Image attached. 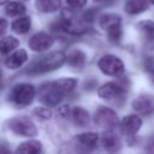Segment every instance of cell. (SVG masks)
I'll return each mask as SVG.
<instances>
[{"mask_svg": "<svg viewBox=\"0 0 154 154\" xmlns=\"http://www.w3.org/2000/svg\"><path fill=\"white\" fill-rule=\"evenodd\" d=\"M66 58L67 57L63 52H52L31 63L26 72L30 75H40L57 70L65 63Z\"/></svg>", "mask_w": 154, "mask_h": 154, "instance_id": "obj_1", "label": "cell"}, {"mask_svg": "<svg viewBox=\"0 0 154 154\" xmlns=\"http://www.w3.org/2000/svg\"><path fill=\"white\" fill-rule=\"evenodd\" d=\"M142 125V119L136 114H129L120 122V130L124 135H135Z\"/></svg>", "mask_w": 154, "mask_h": 154, "instance_id": "obj_12", "label": "cell"}, {"mask_svg": "<svg viewBox=\"0 0 154 154\" xmlns=\"http://www.w3.org/2000/svg\"><path fill=\"white\" fill-rule=\"evenodd\" d=\"M7 1H8V0H1V1H0V2H1V5H4V4H6V2H7Z\"/></svg>", "mask_w": 154, "mask_h": 154, "instance_id": "obj_30", "label": "cell"}, {"mask_svg": "<svg viewBox=\"0 0 154 154\" xmlns=\"http://www.w3.org/2000/svg\"><path fill=\"white\" fill-rule=\"evenodd\" d=\"M95 123L99 124L102 128L112 129L118 124V117L117 113L107 107H100L95 113Z\"/></svg>", "mask_w": 154, "mask_h": 154, "instance_id": "obj_9", "label": "cell"}, {"mask_svg": "<svg viewBox=\"0 0 154 154\" xmlns=\"http://www.w3.org/2000/svg\"><path fill=\"white\" fill-rule=\"evenodd\" d=\"M60 0H36L35 5L36 8L40 12L43 13H51V12H55L60 8Z\"/></svg>", "mask_w": 154, "mask_h": 154, "instance_id": "obj_17", "label": "cell"}, {"mask_svg": "<svg viewBox=\"0 0 154 154\" xmlns=\"http://www.w3.org/2000/svg\"><path fill=\"white\" fill-rule=\"evenodd\" d=\"M146 150H147L148 153L154 154V135L149 138V141H148V143H147V148H146Z\"/></svg>", "mask_w": 154, "mask_h": 154, "instance_id": "obj_28", "label": "cell"}, {"mask_svg": "<svg viewBox=\"0 0 154 154\" xmlns=\"http://www.w3.org/2000/svg\"><path fill=\"white\" fill-rule=\"evenodd\" d=\"M97 94L103 100H114L125 94V88L117 82H108L99 88Z\"/></svg>", "mask_w": 154, "mask_h": 154, "instance_id": "obj_11", "label": "cell"}, {"mask_svg": "<svg viewBox=\"0 0 154 154\" xmlns=\"http://www.w3.org/2000/svg\"><path fill=\"white\" fill-rule=\"evenodd\" d=\"M25 12V6L19 2V1H12L8 2L6 6V14L11 16V17H16V16H20Z\"/></svg>", "mask_w": 154, "mask_h": 154, "instance_id": "obj_25", "label": "cell"}, {"mask_svg": "<svg viewBox=\"0 0 154 154\" xmlns=\"http://www.w3.org/2000/svg\"><path fill=\"white\" fill-rule=\"evenodd\" d=\"M1 34H4L5 32V30H6V22H5V19L4 18H1Z\"/></svg>", "mask_w": 154, "mask_h": 154, "instance_id": "obj_29", "label": "cell"}, {"mask_svg": "<svg viewBox=\"0 0 154 154\" xmlns=\"http://www.w3.org/2000/svg\"><path fill=\"white\" fill-rule=\"evenodd\" d=\"M101 142H102L105 149L111 150V152L118 150L120 148V140H119V137L116 134L111 132V131L103 134V136L101 138Z\"/></svg>", "mask_w": 154, "mask_h": 154, "instance_id": "obj_16", "label": "cell"}, {"mask_svg": "<svg viewBox=\"0 0 154 154\" xmlns=\"http://www.w3.org/2000/svg\"><path fill=\"white\" fill-rule=\"evenodd\" d=\"M149 1H150V2H152V4H154V0H149Z\"/></svg>", "mask_w": 154, "mask_h": 154, "instance_id": "obj_31", "label": "cell"}, {"mask_svg": "<svg viewBox=\"0 0 154 154\" xmlns=\"http://www.w3.org/2000/svg\"><path fill=\"white\" fill-rule=\"evenodd\" d=\"M35 97V88L29 83H19L13 87L10 94L11 101L18 107H25L32 102Z\"/></svg>", "mask_w": 154, "mask_h": 154, "instance_id": "obj_3", "label": "cell"}, {"mask_svg": "<svg viewBox=\"0 0 154 154\" xmlns=\"http://www.w3.org/2000/svg\"><path fill=\"white\" fill-rule=\"evenodd\" d=\"M66 60L73 67H82L84 65V61H85V54L79 49H75V51L69 53Z\"/></svg>", "mask_w": 154, "mask_h": 154, "instance_id": "obj_21", "label": "cell"}, {"mask_svg": "<svg viewBox=\"0 0 154 154\" xmlns=\"http://www.w3.org/2000/svg\"><path fill=\"white\" fill-rule=\"evenodd\" d=\"M148 0H126L124 10L129 14H138L148 10Z\"/></svg>", "mask_w": 154, "mask_h": 154, "instance_id": "obj_15", "label": "cell"}, {"mask_svg": "<svg viewBox=\"0 0 154 154\" xmlns=\"http://www.w3.org/2000/svg\"><path fill=\"white\" fill-rule=\"evenodd\" d=\"M67 5L71 7V8H82L85 4H87V0H66Z\"/></svg>", "mask_w": 154, "mask_h": 154, "instance_id": "obj_27", "label": "cell"}, {"mask_svg": "<svg viewBox=\"0 0 154 154\" xmlns=\"http://www.w3.org/2000/svg\"><path fill=\"white\" fill-rule=\"evenodd\" d=\"M30 26H31L30 17H19L16 20H13L12 24H11L12 30L14 32H17V34H25V32H28Z\"/></svg>", "mask_w": 154, "mask_h": 154, "instance_id": "obj_19", "label": "cell"}, {"mask_svg": "<svg viewBox=\"0 0 154 154\" xmlns=\"http://www.w3.org/2000/svg\"><path fill=\"white\" fill-rule=\"evenodd\" d=\"M28 59V54L25 49H18L16 52H13L12 54H10L6 59H5V65L8 69H18Z\"/></svg>", "mask_w": 154, "mask_h": 154, "instance_id": "obj_14", "label": "cell"}, {"mask_svg": "<svg viewBox=\"0 0 154 154\" xmlns=\"http://www.w3.org/2000/svg\"><path fill=\"white\" fill-rule=\"evenodd\" d=\"M64 93L59 90L53 82L45 83L38 89V100L45 106H57L61 99Z\"/></svg>", "mask_w": 154, "mask_h": 154, "instance_id": "obj_7", "label": "cell"}, {"mask_svg": "<svg viewBox=\"0 0 154 154\" xmlns=\"http://www.w3.org/2000/svg\"><path fill=\"white\" fill-rule=\"evenodd\" d=\"M95 1H103V0H95Z\"/></svg>", "mask_w": 154, "mask_h": 154, "instance_id": "obj_32", "label": "cell"}, {"mask_svg": "<svg viewBox=\"0 0 154 154\" xmlns=\"http://www.w3.org/2000/svg\"><path fill=\"white\" fill-rule=\"evenodd\" d=\"M120 23V17L114 13H106L100 17V26L107 32L108 38L113 42H118L122 37Z\"/></svg>", "mask_w": 154, "mask_h": 154, "instance_id": "obj_4", "label": "cell"}, {"mask_svg": "<svg viewBox=\"0 0 154 154\" xmlns=\"http://www.w3.org/2000/svg\"><path fill=\"white\" fill-rule=\"evenodd\" d=\"M137 29L148 40L154 38V22L153 20H142V22H140L137 24Z\"/></svg>", "mask_w": 154, "mask_h": 154, "instance_id": "obj_24", "label": "cell"}, {"mask_svg": "<svg viewBox=\"0 0 154 154\" xmlns=\"http://www.w3.org/2000/svg\"><path fill=\"white\" fill-rule=\"evenodd\" d=\"M53 83H54V85H55L59 90H61V91L65 94V93L71 91V90L77 85L78 81H77L76 78H60V79H58V81H54Z\"/></svg>", "mask_w": 154, "mask_h": 154, "instance_id": "obj_22", "label": "cell"}, {"mask_svg": "<svg viewBox=\"0 0 154 154\" xmlns=\"http://www.w3.org/2000/svg\"><path fill=\"white\" fill-rule=\"evenodd\" d=\"M97 66L101 70V72H103L105 75L108 76H122L124 73V63L116 55L112 54H107L103 55L97 61Z\"/></svg>", "mask_w": 154, "mask_h": 154, "instance_id": "obj_5", "label": "cell"}, {"mask_svg": "<svg viewBox=\"0 0 154 154\" xmlns=\"http://www.w3.org/2000/svg\"><path fill=\"white\" fill-rule=\"evenodd\" d=\"M73 141L77 143L78 147L89 150V149H94L96 147L97 141H99V136L95 132H83V134L77 135L73 138Z\"/></svg>", "mask_w": 154, "mask_h": 154, "instance_id": "obj_13", "label": "cell"}, {"mask_svg": "<svg viewBox=\"0 0 154 154\" xmlns=\"http://www.w3.org/2000/svg\"><path fill=\"white\" fill-rule=\"evenodd\" d=\"M34 113L41 118V119H49L52 117V112L48 109V108H45V107H38V108H35L34 109Z\"/></svg>", "mask_w": 154, "mask_h": 154, "instance_id": "obj_26", "label": "cell"}, {"mask_svg": "<svg viewBox=\"0 0 154 154\" xmlns=\"http://www.w3.org/2000/svg\"><path fill=\"white\" fill-rule=\"evenodd\" d=\"M8 129L18 136L32 137L37 134L35 124L26 117H16L8 120Z\"/></svg>", "mask_w": 154, "mask_h": 154, "instance_id": "obj_6", "label": "cell"}, {"mask_svg": "<svg viewBox=\"0 0 154 154\" xmlns=\"http://www.w3.org/2000/svg\"><path fill=\"white\" fill-rule=\"evenodd\" d=\"M71 116H72V119H73L75 124L78 125V126H85L89 122V114L82 107L73 108L72 112H71Z\"/></svg>", "mask_w": 154, "mask_h": 154, "instance_id": "obj_20", "label": "cell"}, {"mask_svg": "<svg viewBox=\"0 0 154 154\" xmlns=\"http://www.w3.org/2000/svg\"><path fill=\"white\" fill-rule=\"evenodd\" d=\"M19 46V41L13 37V36H6L1 38L0 42V48H1V53L2 54H7L11 51H13L14 48H17Z\"/></svg>", "mask_w": 154, "mask_h": 154, "instance_id": "obj_23", "label": "cell"}, {"mask_svg": "<svg viewBox=\"0 0 154 154\" xmlns=\"http://www.w3.org/2000/svg\"><path fill=\"white\" fill-rule=\"evenodd\" d=\"M132 108L135 112L142 116H150L154 113V95L141 94L132 101Z\"/></svg>", "mask_w": 154, "mask_h": 154, "instance_id": "obj_8", "label": "cell"}, {"mask_svg": "<svg viewBox=\"0 0 154 154\" xmlns=\"http://www.w3.org/2000/svg\"><path fill=\"white\" fill-rule=\"evenodd\" d=\"M42 149V143L38 142V141H26V142H23L20 143L17 149H16V153H24V154H31V153H38L41 152Z\"/></svg>", "mask_w": 154, "mask_h": 154, "instance_id": "obj_18", "label": "cell"}, {"mask_svg": "<svg viewBox=\"0 0 154 154\" xmlns=\"http://www.w3.org/2000/svg\"><path fill=\"white\" fill-rule=\"evenodd\" d=\"M61 26L65 31L73 35H79L88 30L87 20L82 16L67 8H65L61 13Z\"/></svg>", "mask_w": 154, "mask_h": 154, "instance_id": "obj_2", "label": "cell"}, {"mask_svg": "<svg viewBox=\"0 0 154 154\" xmlns=\"http://www.w3.org/2000/svg\"><path fill=\"white\" fill-rule=\"evenodd\" d=\"M53 43H54V38L49 34L43 32V31L36 32L35 35H32L28 42L29 47L35 52H43L51 48Z\"/></svg>", "mask_w": 154, "mask_h": 154, "instance_id": "obj_10", "label": "cell"}]
</instances>
